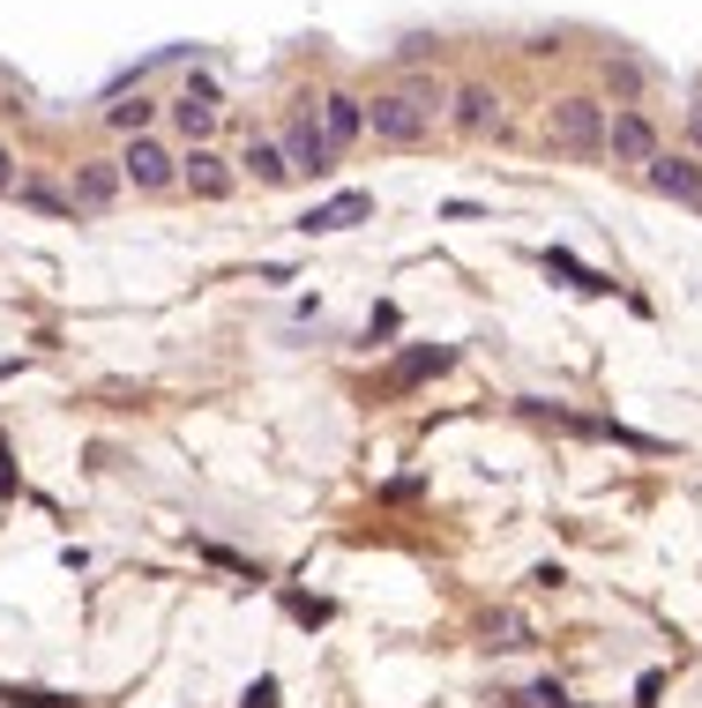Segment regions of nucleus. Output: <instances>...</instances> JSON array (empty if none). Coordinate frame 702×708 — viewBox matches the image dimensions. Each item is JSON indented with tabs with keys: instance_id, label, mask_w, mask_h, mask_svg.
I'll list each match as a JSON object with an SVG mask.
<instances>
[{
	"instance_id": "17",
	"label": "nucleus",
	"mask_w": 702,
	"mask_h": 708,
	"mask_svg": "<svg viewBox=\"0 0 702 708\" xmlns=\"http://www.w3.org/2000/svg\"><path fill=\"white\" fill-rule=\"evenodd\" d=\"M240 708H276V679H254V686H247V701H240Z\"/></svg>"
},
{
	"instance_id": "11",
	"label": "nucleus",
	"mask_w": 702,
	"mask_h": 708,
	"mask_svg": "<svg viewBox=\"0 0 702 708\" xmlns=\"http://www.w3.org/2000/svg\"><path fill=\"white\" fill-rule=\"evenodd\" d=\"M113 195H120V165H82L76 171V201L82 209H105Z\"/></svg>"
},
{
	"instance_id": "3",
	"label": "nucleus",
	"mask_w": 702,
	"mask_h": 708,
	"mask_svg": "<svg viewBox=\"0 0 702 708\" xmlns=\"http://www.w3.org/2000/svg\"><path fill=\"white\" fill-rule=\"evenodd\" d=\"M605 149H613L621 165H651V157H657V135H651V120H643V112H613V120H605Z\"/></svg>"
},
{
	"instance_id": "10",
	"label": "nucleus",
	"mask_w": 702,
	"mask_h": 708,
	"mask_svg": "<svg viewBox=\"0 0 702 708\" xmlns=\"http://www.w3.org/2000/svg\"><path fill=\"white\" fill-rule=\"evenodd\" d=\"M173 120L187 127V135H209V127H217V90H209V82H195V90L173 105Z\"/></svg>"
},
{
	"instance_id": "20",
	"label": "nucleus",
	"mask_w": 702,
	"mask_h": 708,
	"mask_svg": "<svg viewBox=\"0 0 702 708\" xmlns=\"http://www.w3.org/2000/svg\"><path fill=\"white\" fill-rule=\"evenodd\" d=\"M688 135H695V149H702V105H695V112H688Z\"/></svg>"
},
{
	"instance_id": "16",
	"label": "nucleus",
	"mask_w": 702,
	"mask_h": 708,
	"mask_svg": "<svg viewBox=\"0 0 702 708\" xmlns=\"http://www.w3.org/2000/svg\"><path fill=\"white\" fill-rule=\"evenodd\" d=\"M113 120H120L127 135H143V120H150V105H143V98H135V105H113Z\"/></svg>"
},
{
	"instance_id": "4",
	"label": "nucleus",
	"mask_w": 702,
	"mask_h": 708,
	"mask_svg": "<svg viewBox=\"0 0 702 708\" xmlns=\"http://www.w3.org/2000/svg\"><path fill=\"white\" fill-rule=\"evenodd\" d=\"M359 135H367V98H351V90L322 98V142L329 149H351Z\"/></svg>"
},
{
	"instance_id": "12",
	"label": "nucleus",
	"mask_w": 702,
	"mask_h": 708,
	"mask_svg": "<svg viewBox=\"0 0 702 708\" xmlns=\"http://www.w3.org/2000/svg\"><path fill=\"white\" fill-rule=\"evenodd\" d=\"M179 179L195 187V195H225L232 187V171H225V157H209V149H195L187 165H179Z\"/></svg>"
},
{
	"instance_id": "8",
	"label": "nucleus",
	"mask_w": 702,
	"mask_h": 708,
	"mask_svg": "<svg viewBox=\"0 0 702 708\" xmlns=\"http://www.w3.org/2000/svg\"><path fill=\"white\" fill-rule=\"evenodd\" d=\"M120 179H135V187H173V157H165L157 142H143V135H135V149L120 157Z\"/></svg>"
},
{
	"instance_id": "1",
	"label": "nucleus",
	"mask_w": 702,
	"mask_h": 708,
	"mask_svg": "<svg viewBox=\"0 0 702 708\" xmlns=\"http://www.w3.org/2000/svg\"><path fill=\"white\" fill-rule=\"evenodd\" d=\"M433 90H389V98L367 105V127H374V142H419L433 120Z\"/></svg>"
},
{
	"instance_id": "2",
	"label": "nucleus",
	"mask_w": 702,
	"mask_h": 708,
	"mask_svg": "<svg viewBox=\"0 0 702 708\" xmlns=\"http://www.w3.org/2000/svg\"><path fill=\"white\" fill-rule=\"evenodd\" d=\"M546 142L576 149V157H598L605 149V105L598 98H560L546 112Z\"/></svg>"
},
{
	"instance_id": "19",
	"label": "nucleus",
	"mask_w": 702,
	"mask_h": 708,
	"mask_svg": "<svg viewBox=\"0 0 702 708\" xmlns=\"http://www.w3.org/2000/svg\"><path fill=\"white\" fill-rule=\"evenodd\" d=\"M0 195H16V157H8V142H0Z\"/></svg>"
},
{
	"instance_id": "5",
	"label": "nucleus",
	"mask_w": 702,
	"mask_h": 708,
	"mask_svg": "<svg viewBox=\"0 0 702 708\" xmlns=\"http://www.w3.org/2000/svg\"><path fill=\"white\" fill-rule=\"evenodd\" d=\"M651 187L657 195H673V201H702V165L695 157H651Z\"/></svg>"
},
{
	"instance_id": "9",
	"label": "nucleus",
	"mask_w": 702,
	"mask_h": 708,
	"mask_svg": "<svg viewBox=\"0 0 702 708\" xmlns=\"http://www.w3.org/2000/svg\"><path fill=\"white\" fill-rule=\"evenodd\" d=\"M367 209H374V195H337V201H322V209H306V232H344V224H359L367 217Z\"/></svg>"
},
{
	"instance_id": "6",
	"label": "nucleus",
	"mask_w": 702,
	"mask_h": 708,
	"mask_svg": "<svg viewBox=\"0 0 702 708\" xmlns=\"http://www.w3.org/2000/svg\"><path fill=\"white\" fill-rule=\"evenodd\" d=\"M456 127H464V135H494V127H501V98H494L486 82H464V90H456Z\"/></svg>"
},
{
	"instance_id": "13",
	"label": "nucleus",
	"mask_w": 702,
	"mask_h": 708,
	"mask_svg": "<svg viewBox=\"0 0 702 708\" xmlns=\"http://www.w3.org/2000/svg\"><path fill=\"white\" fill-rule=\"evenodd\" d=\"M441 366H449V351H433V343L427 351H403L397 373H389V389H411V381H427V373H441Z\"/></svg>"
},
{
	"instance_id": "14",
	"label": "nucleus",
	"mask_w": 702,
	"mask_h": 708,
	"mask_svg": "<svg viewBox=\"0 0 702 708\" xmlns=\"http://www.w3.org/2000/svg\"><path fill=\"white\" fill-rule=\"evenodd\" d=\"M247 165H254V179H262V187L292 179V165H284V149H276V142H254V149H247Z\"/></svg>"
},
{
	"instance_id": "15",
	"label": "nucleus",
	"mask_w": 702,
	"mask_h": 708,
	"mask_svg": "<svg viewBox=\"0 0 702 708\" xmlns=\"http://www.w3.org/2000/svg\"><path fill=\"white\" fill-rule=\"evenodd\" d=\"M486 635H494V649H516V641H524V619H516V611H494Z\"/></svg>"
},
{
	"instance_id": "18",
	"label": "nucleus",
	"mask_w": 702,
	"mask_h": 708,
	"mask_svg": "<svg viewBox=\"0 0 702 708\" xmlns=\"http://www.w3.org/2000/svg\"><path fill=\"white\" fill-rule=\"evenodd\" d=\"M524 701H530V708H560V701H568V694H560V686H553V679H546V686H530Z\"/></svg>"
},
{
	"instance_id": "7",
	"label": "nucleus",
	"mask_w": 702,
	"mask_h": 708,
	"mask_svg": "<svg viewBox=\"0 0 702 708\" xmlns=\"http://www.w3.org/2000/svg\"><path fill=\"white\" fill-rule=\"evenodd\" d=\"M284 165H292V171H329V165H337V149L322 142L314 112H300V127H292V149H284Z\"/></svg>"
}]
</instances>
